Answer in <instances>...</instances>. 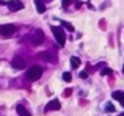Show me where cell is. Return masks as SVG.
<instances>
[{"mask_svg": "<svg viewBox=\"0 0 124 116\" xmlns=\"http://www.w3.org/2000/svg\"><path fill=\"white\" fill-rule=\"evenodd\" d=\"M41 75H42V67L41 66H31L30 69L27 71V74H25L28 82H35V80L41 79Z\"/></svg>", "mask_w": 124, "mask_h": 116, "instance_id": "cell-1", "label": "cell"}, {"mask_svg": "<svg viewBox=\"0 0 124 116\" xmlns=\"http://www.w3.org/2000/svg\"><path fill=\"white\" fill-rule=\"evenodd\" d=\"M52 33H54L57 43L60 44V47H63L64 44H66V35H64V31H63L61 27H52Z\"/></svg>", "mask_w": 124, "mask_h": 116, "instance_id": "cell-2", "label": "cell"}, {"mask_svg": "<svg viewBox=\"0 0 124 116\" xmlns=\"http://www.w3.org/2000/svg\"><path fill=\"white\" fill-rule=\"evenodd\" d=\"M28 38H30V43H31V44H35V46H39L42 41H44V33H42V30H35Z\"/></svg>", "mask_w": 124, "mask_h": 116, "instance_id": "cell-3", "label": "cell"}, {"mask_svg": "<svg viewBox=\"0 0 124 116\" xmlns=\"http://www.w3.org/2000/svg\"><path fill=\"white\" fill-rule=\"evenodd\" d=\"M14 31H16V27L13 24H6V25H2V27H0V35H2L3 38L13 36V35H14Z\"/></svg>", "mask_w": 124, "mask_h": 116, "instance_id": "cell-4", "label": "cell"}, {"mask_svg": "<svg viewBox=\"0 0 124 116\" xmlns=\"http://www.w3.org/2000/svg\"><path fill=\"white\" fill-rule=\"evenodd\" d=\"M6 5H8L9 11H19V9L24 8V3H22L21 0H9Z\"/></svg>", "mask_w": 124, "mask_h": 116, "instance_id": "cell-5", "label": "cell"}, {"mask_svg": "<svg viewBox=\"0 0 124 116\" xmlns=\"http://www.w3.org/2000/svg\"><path fill=\"white\" fill-rule=\"evenodd\" d=\"M11 66L14 67V69H24L25 67V60L21 58V57H16L14 60L11 61Z\"/></svg>", "mask_w": 124, "mask_h": 116, "instance_id": "cell-6", "label": "cell"}, {"mask_svg": "<svg viewBox=\"0 0 124 116\" xmlns=\"http://www.w3.org/2000/svg\"><path fill=\"white\" fill-rule=\"evenodd\" d=\"M60 101H57V99H54V101H50L47 105H46V111H54V110H60Z\"/></svg>", "mask_w": 124, "mask_h": 116, "instance_id": "cell-7", "label": "cell"}, {"mask_svg": "<svg viewBox=\"0 0 124 116\" xmlns=\"http://www.w3.org/2000/svg\"><path fill=\"white\" fill-rule=\"evenodd\" d=\"M16 111L19 113V116H31L30 113H28V110H27V108H25L24 105H21V104H19L17 107H16Z\"/></svg>", "mask_w": 124, "mask_h": 116, "instance_id": "cell-8", "label": "cell"}, {"mask_svg": "<svg viewBox=\"0 0 124 116\" xmlns=\"http://www.w3.org/2000/svg\"><path fill=\"white\" fill-rule=\"evenodd\" d=\"M41 58H44L46 61H50V63H55V61H57L55 55H52L50 52H44V53H41Z\"/></svg>", "mask_w": 124, "mask_h": 116, "instance_id": "cell-9", "label": "cell"}, {"mask_svg": "<svg viewBox=\"0 0 124 116\" xmlns=\"http://www.w3.org/2000/svg\"><path fill=\"white\" fill-rule=\"evenodd\" d=\"M35 5H36V11L39 13V14H42V13L46 11V5L42 3V0H35Z\"/></svg>", "mask_w": 124, "mask_h": 116, "instance_id": "cell-10", "label": "cell"}, {"mask_svg": "<svg viewBox=\"0 0 124 116\" xmlns=\"http://www.w3.org/2000/svg\"><path fill=\"white\" fill-rule=\"evenodd\" d=\"M113 99L119 101V104L124 107V93H121V91H115V93H113Z\"/></svg>", "mask_w": 124, "mask_h": 116, "instance_id": "cell-11", "label": "cell"}, {"mask_svg": "<svg viewBox=\"0 0 124 116\" xmlns=\"http://www.w3.org/2000/svg\"><path fill=\"white\" fill-rule=\"evenodd\" d=\"M79 66H80V58L72 57V58H71V67H72V69H77Z\"/></svg>", "mask_w": 124, "mask_h": 116, "instance_id": "cell-12", "label": "cell"}, {"mask_svg": "<svg viewBox=\"0 0 124 116\" xmlns=\"http://www.w3.org/2000/svg\"><path fill=\"white\" fill-rule=\"evenodd\" d=\"M61 25H63L66 30H69V31H74V27L69 24V22H66V21H61Z\"/></svg>", "mask_w": 124, "mask_h": 116, "instance_id": "cell-13", "label": "cell"}, {"mask_svg": "<svg viewBox=\"0 0 124 116\" xmlns=\"http://www.w3.org/2000/svg\"><path fill=\"white\" fill-rule=\"evenodd\" d=\"M63 80H64V82H71V80H72L71 72H64V74H63Z\"/></svg>", "mask_w": 124, "mask_h": 116, "instance_id": "cell-14", "label": "cell"}, {"mask_svg": "<svg viewBox=\"0 0 124 116\" xmlns=\"http://www.w3.org/2000/svg\"><path fill=\"white\" fill-rule=\"evenodd\" d=\"M105 110H107V111H115V107H113V104H107V105H105Z\"/></svg>", "mask_w": 124, "mask_h": 116, "instance_id": "cell-15", "label": "cell"}, {"mask_svg": "<svg viewBox=\"0 0 124 116\" xmlns=\"http://www.w3.org/2000/svg\"><path fill=\"white\" fill-rule=\"evenodd\" d=\"M72 2H76V0H63V6H64V8H68Z\"/></svg>", "mask_w": 124, "mask_h": 116, "instance_id": "cell-16", "label": "cell"}, {"mask_svg": "<svg viewBox=\"0 0 124 116\" xmlns=\"http://www.w3.org/2000/svg\"><path fill=\"white\" fill-rule=\"evenodd\" d=\"M102 75H108V74H112V69H108V67H105V69H102Z\"/></svg>", "mask_w": 124, "mask_h": 116, "instance_id": "cell-17", "label": "cell"}]
</instances>
